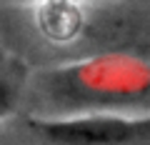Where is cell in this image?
Here are the masks:
<instances>
[{
	"mask_svg": "<svg viewBox=\"0 0 150 145\" xmlns=\"http://www.w3.org/2000/svg\"><path fill=\"white\" fill-rule=\"evenodd\" d=\"M150 85V70L145 63L133 58H95L75 68L58 70L50 80L53 98L65 105L68 100H78V105L90 100L108 103L112 98L140 95Z\"/></svg>",
	"mask_w": 150,
	"mask_h": 145,
	"instance_id": "cell-1",
	"label": "cell"
},
{
	"mask_svg": "<svg viewBox=\"0 0 150 145\" xmlns=\"http://www.w3.org/2000/svg\"><path fill=\"white\" fill-rule=\"evenodd\" d=\"M28 125L55 145H123L150 133V115L85 113L73 118H33Z\"/></svg>",
	"mask_w": 150,
	"mask_h": 145,
	"instance_id": "cell-2",
	"label": "cell"
},
{
	"mask_svg": "<svg viewBox=\"0 0 150 145\" xmlns=\"http://www.w3.org/2000/svg\"><path fill=\"white\" fill-rule=\"evenodd\" d=\"M38 25L45 38L65 43L78 38L85 28V15L70 0H45L38 10Z\"/></svg>",
	"mask_w": 150,
	"mask_h": 145,
	"instance_id": "cell-3",
	"label": "cell"
},
{
	"mask_svg": "<svg viewBox=\"0 0 150 145\" xmlns=\"http://www.w3.org/2000/svg\"><path fill=\"white\" fill-rule=\"evenodd\" d=\"M23 75L13 60H8L0 68V118H5L15 110L18 98H20V85H23Z\"/></svg>",
	"mask_w": 150,
	"mask_h": 145,
	"instance_id": "cell-4",
	"label": "cell"
},
{
	"mask_svg": "<svg viewBox=\"0 0 150 145\" xmlns=\"http://www.w3.org/2000/svg\"><path fill=\"white\" fill-rule=\"evenodd\" d=\"M5 63H8V55H5V50L0 48V68H3V65H5Z\"/></svg>",
	"mask_w": 150,
	"mask_h": 145,
	"instance_id": "cell-5",
	"label": "cell"
}]
</instances>
